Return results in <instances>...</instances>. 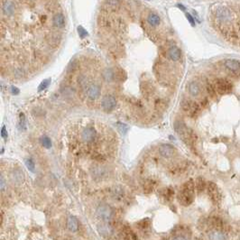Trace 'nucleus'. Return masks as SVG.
<instances>
[{"mask_svg": "<svg viewBox=\"0 0 240 240\" xmlns=\"http://www.w3.org/2000/svg\"><path fill=\"white\" fill-rule=\"evenodd\" d=\"M195 181L190 180L186 181L181 187V192L178 194V200L183 206L191 205L194 200V193H195Z\"/></svg>", "mask_w": 240, "mask_h": 240, "instance_id": "nucleus-1", "label": "nucleus"}, {"mask_svg": "<svg viewBox=\"0 0 240 240\" xmlns=\"http://www.w3.org/2000/svg\"><path fill=\"white\" fill-rule=\"evenodd\" d=\"M214 15H215L216 19L219 23H222V24L229 23L232 20V11L228 7L224 6H218L215 9Z\"/></svg>", "mask_w": 240, "mask_h": 240, "instance_id": "nucleus-2", "label": "nucleus"}, {"mask_svg": "<svg viewBox=\"0 0 240 240\" xmlns=\"http://www.w3.org/2000/svg\"><path fill=\"white\" fill-rule=\"evenodd\" d=\"M214 88H215L216 93L223 95L227 93H230L232 91L233 84L227 79L219 78L214 82Z\"/></svg>", "mask_w": 240, "mask_h": 240, "instance_id": "nucleus-3", "label": "nucleus"}, {"mask_svg": "<svg viewBox=\"0 0 240 240\" xmlns=\"http://www.w3.org/2000/svg\"><path fill=\"white\" fill-rule=\"evenodd\" d=\"M181 107L183 111L188 113L192 117L197 116V115L200 111V106L198 103L191 101L189 99H182L181 102Z\"/></svg>", "mask_w": 240, "mask_h": 240, "instance_id": "nucleus-4", "label": "nucleus"}, {"mask_svg": "<svg viewBox=\"0 0 240 240\" xmlns=\"http://www.w3.org/2000/svg\"><path fill=\"white\" fill-rule=\"evenodd\" d=\"M97 214L105 221H109L112 219L113 210L108 204H101L97 208Z\"/></svg>", "mask_w": 240, "mask_h": 240, "instance_id": "nucleus-5", "label": "nucleus"}, {"mask_svg": "<svg viewBox=\"0 0 240 240\" xmlns=\"http://www.w3.org/2000/svg\"><path fill=\"white\" fill-rule=\"evenodd\" d=\"M116 97L110 94L106 95L101 100V108L106 112H111L116 108Z\"/></svg>", "mask_w": 240, "mask_h": 240, "instance_id": "nucleus-6", "label": "nucleus"}, {"mask_svg": "<svg viewBox=\"0 0 240 240\" xmlns=\"http://www.w3.org/2000/svg\"><path fill=\"white\" fill-rule=\"evenodd\" d=\"M2 14L6 17L12 16L16 12V4L12 0H4L1 6Z\"/></svg>", "mask_w": 240, "mask_h": 240, "instance_id": "nucleus-7", "label": "nucleus"}, {"mask_svg": "<svg viewBox=\"0 0 240 240\" xmlns=\"http://www.w3.org/2000/svg\"><path fill=\"white\" fill-rule=\"evenodd\" d=\"M44 40L51 48H56L62 42V35L57 32H50L44 36Z\"/></svg>", "mask_w": 240, "mask_h": 240, "instance_id": "nucleus-8", "label": "nucleus"}, {"mask_svg": "<svg viewBox=\"0 0 240 240\" xmlns=\"http://www.w3.org/2000/svg\"><path fill=\"white\" fill-rule=\"evenodd\" d=\"M175 153V149L172 144H162L159 147V154L163 158H171L173 156Z\"/></svg>", "mask_w": 240, "mask_h": 240, "instance_id": "nucleus-9", "label": "nucleus"}, {"mask_svg": "<svg viewBox=\"0 0 240 240\" xmlns=\"http://www.w3.org/2000/svg\"><path fill=\"white\" fill-rule=\"evenodd\" d=\"M97 136V131L95 128L89 127L83 129V131L81 132V139L84 142H91L93 141Z\"/></svg>", "mask_w": 240, "mask_h": 240, "instance_id": "nucleus-10", "label": "nucleus"}, {"mask_svg": "<svg viewBox=\"0 0 240 240\" xmlns=\"http://www.w3.org/2000/svg\"><path fill=\"white\" fill-rule=\"evenodd\" d=\"M86 94L90 100H96L100 96V88L97 84H90L87 89Z\"/></svg>", "mask_w": 240, "mask_h": 240, "instance_id": "nucleus-11", "label": "nucleus"}, {"mask_svg": "<svg viewBox=\"0 0 240 240\" xmlns=\"http://www.w3.org/2000/svg\"><path fill=\"white\" fill-rule=\"evenodd\" d=\"M224 66L231 72H238L240 70V62L235 59H227L225 60Z\"/></svg>", "mask_w": 240, "mask_h": 240, "instance_id": "nucleus-12", "label": "nucleus"}, {"mask_svg": "<svg viewBox=\"0 0 240 240\" xmlns=\"http://www.w3.org/2000/svg\"><path fill=\"white\" fill-rule=\"evenodd\" d=\"M188 92L192 97H199L201 94V88L199 82L193 80L188 84Z\"/></svg>", "mask_w": 240, "mask_h": 240, "instance_id": "nucleus-13", "label": "nucleus"}, {"mask_svg": "<svg viewBox=\"0 0 240 240\" xmlns=\"http://www.w3.org/2000/svg\"><path fill=\"white\" fill-rule=\"evenodd\" d=\"M51 23L55 28H59V29L63 28L65 26V17H64L63 14L61 12L54 14V16H52V19H51Z\"/></svg>", "mask_w": 240, "mask_h": 240, "instance_id": "nucleus-14", "label": "nucleus"}, {"mask_svg": "<svg viewBox=\"0 0 240 240\" xmlns=\"http://www.w3.org/2000/svg\"><path fill=\"white\" fill-rule=\"evenodd\" d=\"M208 224L210 225L212 227H214V229H218V230H221V231H224L225 226L224 221L221 218L219 217H211L209 219H208Z\"/></svg>", "mask_w": 240, "mask_h": 240, "instance_id": "nucleus-15", "label": "nucleus"}, {"mask_svg": "<svg viewBox=\"0 0 240 240\" xmlns=\"http://www.w3.org/2000/svg\"><path fill=\"white\" fill-rule=\"evenodd\" d=\"M167 56L169 57L170 60L173 61V62H177L181 59V51L179 47H177L175 45L171 46L170 48L168 49L167 51Z\"/></svg>", "mask_w": 240, "mask_h": 240, "instance_id": "nucleus-16", "label": "nucleus"}, {"mask_svg": "<svg viewBox=\"0 0 240 240\" xmlns=\"http://www.w3.org/2000/svg\"><path fill=\"white\" fill-rule=\"evenodd\" d=\"M122 236H123L124 240H139L136 233L129 226H125L123 227Z\"/></svg>", "mask_w": 240, "mask_h": 240, "instance_id": "nucleus-17", "label": "nucleus"}, {"mask_svg": "<svg viewBox=\"0 0 240 240\" xmlns=\"http://www.w3.org/2000/svg\"><path fill=\"white\" fill-rule=\"evenodd\" d=\"M11 180L16 184H21L25 181V175L22 170L20 169H15L11 173Z\"/></svg>", "mask_w": 240, "mask_h": 240, "instance_id": "nucleus-18", "label": "nucleus"}, {"mask_svg": "<svg viewBox=\"0 0 240 240\" xmlns=\"http://www.w3.org/2000/svg\"><path fill=\"white\" fill-rule=\"evenodd\" d=\"M97 231L98 233L103 237H109L113 232L111 226L108 223H102L97 226Z\"/></svg>", "mask_w": 240, "mask_h": 240, "instance_id": "nucleus-19", "label": "nucleus"}, {"mask_svg": "<svg viewBox=\"0 0 240 240\" xmlns=\"http://www.w3.org/2000/svg\"><path fill=\"white\" fill-rule=\"evenodd\" d=\"M67 227L70 231L71 232H77L79 229V222L76 217L70 216L67 219Z\"/></svg>", "mask_w": 240, "mask_h": 240, "instance_id": "nucleus-20", "label": "nucleus"}, {"mask_svg": "<svg viewBox=\"0 0 240 240\" xmlns=\"http://www.w3.org/2000/svg\"><path fill=\"white\" fill-rule=\"evenodd\" d=\"M77 82H78V86H79V88H80V90L81 91H87V89L90 85L89 80L87 79V77L84 74H80L78 76Z\"/></svg>", "mask_w": 240, "mask_h": 240, "instance_id": "nucleus-21", "label": "nucleus"}, {"mask_svg": "<svg viewBox=\"0 0 240 240\" xmlns=\"http://www.w3.org/2000/svg\"><path fill=\"white\" fill-rule=\"evenodd\" d=\"M209 240H226V235L223 231L214 229L208 233Z\"/></svg>", "mask_w": 240, "mask_h": 240, "instance_id": "nucleus-22", "label": "nucleus"}, {"mask_svg": "<svg viewBox=\"0 0 240 240\" xmlns=\"http://www.w3.org/2000/svg\"><path fill=\"white\" fill-rule=\"evenodd\" d=\"M147 23L153 26V27H156L160 25L161 18L158 15H156L155 13H150L147 16Z\"/></svg>", "mask_w": 240, "mask_h": 240, "instance_id": "nucleus-23", "label": "nucleus"}, {"mask_svg": "<svg viewBox=\"0 0 240 240\" xmlns=\"http://www.w3.org/2000/svg\"><path fill=\"white\" fill-rule=\"evenodd\" d=\"M206 182H205V181L203 180V178H201V177H199V178H197L196 179V181H195V189H196V191L199 192H201L204 191V189L206 188Z\"/></svg>", "mask_w": 240, "mask_h": 240, "instance_id": "nucleus-24", "label": "nucleus"}, {"mask_svg": "<svg viewBox=\"0 0 240 240\" xmlns=\"http://www.w3.org/2000/svg\"><path fill=\"white\" fill-rule=\"evenodd\" d=\"M114 76H115V70L111 69V68H109V69H106L103 72H102V77L103 79L109 82V81H112L114 80Z\"/></svg>", "mask_w": 240, "mask_h": 240, "instance_id": "nucleus-25", "label": "nucleus"}, {"mask_svg": "<svg viewBox=\"0 0 240 240\" xmlns=\"http://www.w3.org/2000/svg\"><path fill=\"white\" fill-rule=\"evenodd\" d=\"M136 225H137V227H138L140 230H142V231L147 230V229H149V227H150V226H151V220H150L149 218H145L144 219L138 221Z\"/></svg>", "mask_w": 240, "mask_h": 240, "instance_id": "nucleus-26", "label": "nucleus"}, {"mask_svg": "<svg viewBox=\"0 0 240 240\" xmlns=\"http://www.w3.org/2000/svg\"><path fill=\"white\" fill-rule=\"evenodd\" d=\"M127 78V74L125 73V71H123L120 69L115 70V76H114V80H116V82H121L124 79Z\"/></svg>", "mask_w": 240, "mask_h": 240, "instance_id": "nucleus-27", "label": "nucleus"}, {"mask_svg": "<svg viewBox=\"0 0 240 240\" xmlns=\"http://www.w3.org/2000/svg\"><path fill=\"white\" fill-rule=\"evenodd\" d=\"M206 188H207V191H208V193L209 194V196H211V195H213V194L219 192V189H218L217 184H216L215 182H213V181H208V183H207Z\"/></svg>", "mask_w": 240, "mask_h": 240, "instance_id": "nucleus-28", "label": "nucleus"}, {"mask_svg": "<svg viewBox=\"0 0 240 240\" xmlns=\"http://www.w3.org/2000/svg\"><path fill=\"white\" fill-rule=\"evenodd\" d=\"M13 76H14L15 79H23V78H25V70H24L22 68L18 67V68L14 69V70H13Z\"/></svg>", "mask_w": 240, "mask_h": 240, "instance_id": "nucleus-29", "label": "nucleus"}, {"mask_svg": "<svg viewBox=\"0 0 240 240\" xmlns=\"http://www.w3.org/2000/svg\"><path fill=\"white\" fill-rule=\"evenodd\" d=\"M106 174V170L103 167H95L93 170V175L96 178H102Z\"/></svg>", "mask_w": 240, "mask_h": 240, "instance_id": "nucleus-30", "label": "nucleus"}, {"mask_svg": "<svg viewBox=\"0 0 240 240\" xmlns=\"http://www.w3.org/2000/svg\"><path fill=\"white\" fill-rule=\"evenodd\" d=\"M206 90H207V92L208 94L210 97H214L216 95V90H215V88H214V84H211L208 80H206Z\"/></svg>", "mask_w": 240, "mask_h": 240, "instance_id": "nucleus-31", "label": "nucleus"}, {"mask_svg": "<svg viewBox=\"0 0 240 240\" xmlns=\"http://www.w3.org/2000/svg\"><path fill=\"white\" fill-rule=\"evenodd\" d=\"M41 144H43L44 147H45L47 149L51 147V139L49 138L48 136H46V135H44L41 138Z\"/></svg>", "mask_w": 240, "mask_h": 240, "instance_id": "nucleus-32", "label": "nucleus"}, {"mask_svg": "<svg viewBox=\"0 0 240 240\" xmlns=\"http://www.w3.org/2000/svg\"><path fill=\"white\" fill-rule=\"evenodd\" d=\"M50 83H51V79H47V80H44V81L40 84V86L38 87V91L41 92V91L44 90L48 87L49 85H50Z\"/></svg>", "mask_w": 240, "mask_h": 240, "instance_id": "nucleus-33", "label": "nucleus"}, {"mask_svg": "<svg viewBox=\"0 0 240 240\" xmlns=\"http://www.w3.org/2000/svg\"><path fill=\"white\" fill-rule=\"evenodd\" d=\"M25 166L28 168V170L29 171H31V172H34V169H35V165H34V162H33V161L32 159H27V160H25Z\"/></svg>", "mask_w": 240, "mask_h": 240, "instance_id": "nucleus-34", "label": "nucleus"}, {"mask_svg": "<svg viewBox=\"0 0 240 240\" xmlns=\"http://www.w3.org/2000/svg\"><path fill=\"white\" fill-rule=\"evenodd\" d=\"M19 117H20V128H21V129H23V130H25V129H26V122H25V115H24L23 113H21L20 116H19Z\"/></svg>", "mask_w": 240, "mask_h": 240, "instance_id": "nucleus-35", "label": "nucleus"}, {"mask_svg": "<svg viewBox=\"0 0 240 240\" xmlns=\"http://www.w3.org/2000/svg\"><path fill=\"white\" fill-rule=\"evenodd\" d=\"M106 3L110 7H115V6H118L120 4V0H106Z\"/></svg>", "mask_w": 240, "mask_h": 240, "instance_id": "nucleus-36", "label": "nucleus"}, {"mask_svg": "<svg viewBox=\"0 0 240 240\" xmlns=\"http://www.w3.org/2000/svg\"><path fill=\"white\" fill-rule=\"evenodd\" d=\"M78 32H79V35H80L81 38H84V37H86L87 35H88V32L82 27V26H78Z\"/></svg>", "mask_w": 240, "mask_h": 240, "instance_id": "nucleus-37", "label": "nucleus"}, {"mask_svg": "<svg viewBox=\"0 0 240 240\" xmlns=\"http://www.w3.org/2000/svg\"><path fill=\"white\" fill-rule=\"evenodd\" d=\"M0 188H1L2 192H4L6 188V182L3 175H1V177H0Z\"/></svg>", "mask_w": 240, "mask_h": 240, "instance_id": "nucleus-38", "label": "nucleus"}, {"mask_svg": "<svg viewBox=\"0 0 240 240\" xmlns=\"http://www.w3.org/2000/svg\"><path fill=\"white\" fill-rule=\"evenodd\" d=\"M117 126H118V128H119V130H120L122 133H124V134L127 133V131L128 130V127L127 126V125H125V124H121V123H118Z\"/></svg>", "mask_w": 240, "mask_h": 240, "instance_id": "nucleus-39", "label": "nucleus"}, {"mask_svg": "<svg viewBox=\"0 0 240 240\" xmlns=\"http://www.w3.org/2000/svg\"><path fill=\"white\" fill-rule=\"evenodd\" d=\"M186 17L189 21V23L192 25V26H195V19L192 16V15H190L189 13H186Z\"/></svg>", "mask_w": 240, "mask_h": 240, "instance_id": "nucleus-40", "label": "nucleus"}, {"mask_svg": "<svg viewBox=\"0 0 240 240\" xmlns=\"http://www.w3.org/2000/svg\"><path fill=\"white\" fill-rule=\"evenodd\" d=\"M76 67H77V64H76V63H71L69 65V67H68V71H69V72L74 71V70H75V69H76Z\"/></svg>", "mask_w": 240, "mask_h": 240, "instance_id": "nucleus-41", "label": "nucleus"}, {"mask_svg": "<svg viewBox=\"0 0 240 240\" xmlns=\"http://www.w3.org/2000/svg\"><path fill=\"white\" fill-rule=\"evenodd\" d=\"M1 136L3 138H6L7 137V131H6V127H3L2 129H1Z\"/></svg>", "mask_w": 240, "mask_h": 240, "instance_id": "nucleus-42", "label": "nucleus"}, {"mask_svg": "<svg viewBox=\"0 0 240 240\" xmlns=\"http://www.w3.org/2000/svg\"><path fill=\"white\" fill-rule=\"evenodd\" d=\"M173 193H174V192H173V189H168V190L166 191V197H167L168 199H171V198L173 196Z\"/></svg>", "mask_w": 240, "mask_h": 240, "instance_id": "nucleus-43", "label": "nucleus"}, {"mask_svg": "<svg viewBox=\"0 0 240 240\" xmlns=\"http://www.w3.org/2000/svg\"><path fill=\"white\" fill-rule=\"evenodd\" d=\"M11 91H12V93L15 94V95H18V94L20 93L19 89H17L15 86H12V87H11Z\"/></svg>", "mask_w": 240, "mask_h": 240, "instance_id": "nucleus-44", "label": "nucleus"}, {"mask_svg": "<svg viewBox=\"0 0 240 240\" xmlns=\"http://www.w3.org/2000/svg\"><path fill=\"white\" fill-rule=\"evenodd\" d=\"M200 103H201V106H202V107H206L208 103V98H207V97H204V98L201 100V102H200Z\"/></svg>", "mask_w": 240, "mask_h": 240, "instance_id": "nucleus-45", "label": "nucleus"}, {"mask_svg": "<svg viewBox=\"0 0 240 240\" xmlns=\"http://www.w3.org/2000/svg\"><path fill=\"white\" fill-rule=\"evenodd\" d=\"M173 240H188L185 237H183V236H176L175 238H173Z\"/></svg>", "mask_w": 240, "mask_h": 240, "instance_id": "nucleus-46", "label": "nucleus"}, {"mask_svg": "<svg viewBox=\"0 0 240 240\" xmlns=\"http://www.w3.org/2000/svg\"><path fill=\"white\" fill-rule=\"evenodd\" d=\"M178 7H179V8H181L182 11H185V7H184L182 5H178Z\"/></svg>", "mask_w": 240, "mask_h": 240, "instance_id": "nucleus-47", "label": "nucleus"}]
</instances>
